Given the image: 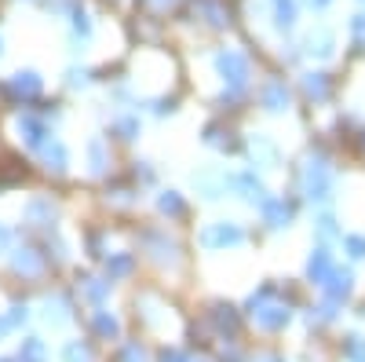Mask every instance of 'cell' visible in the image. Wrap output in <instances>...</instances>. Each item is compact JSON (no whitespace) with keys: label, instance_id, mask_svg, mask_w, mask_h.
<instances>
[{"label":"cell","instance_id":"obj_11","mask_svg":"<svg viewBox=\"0 0 365 362\" xmlns=\"http://www.w3.org/2000/svg\"><path fill=\"white\" fill-rule=\"evenodd\" d=\"M55 216H58V208H55L51 198H34V201L26 205V220L34 223V227H51Z\"/></svg>","mask_w":365,"mask_h":362},{"label":"cell","instance_id":"obj_41","mask_svg":"<svg viewBox=\"0 0 365 362\" xmlns=\"http://www.w3.org/2000/svg\"><path fill=\"white\" fill-rule=\"evenodd\" d=\"M8 333H11V326H8V318H4V315H0V337H8Z\"/></svg>","mask_w":365,"mask_h":362},{"label":"cell","instance_id":"obj_36","mask_svg":"<svg viewBox=\"0 0 365 362\" xmlns=\"http://www.w3.org/2000/svg\"><path fill=\"white\" fill-rule=\"evenodd\" d=\"M161 362H194V355L179 351V348H165V351H161Z\"/></svg>","mask_w":365,"mask_h":362},{"label":"cell","instance_id":"obj_1","mask_svg":"<svg viewBox=\"0 0 365 362\" xmlns=\"http://www.w3.org/2000/svg\"><path fill=\"white\" fill-rule=\"evenodd\" d=\"M216 66H220V74H223V81H227L223 103L241 99V92H245V84H249V59L241 55V51H234V48H227V51L216 55Z\"/></svg>","mask_w":365,"mask_h":362},{"label":"cell","instance_id":"obj_18","mask_svg":"<svg viewBox=\"0 0 365 362\" xmlns=\"http://www.w3.org/2000/svg\"><path fill=\"white\" fill-rule=\"evenodd\" d=\"M81 296L91 300V304H103V300L110 296V282H103V278H81Z\"/></svg>","mask_w":365,"mask_h":362},{"label":"cell","instance_id":"obj_12","mask_svg":"<svg viewBox=\"0 0 365 362\" xmlns=\"http://www.w3.org/2000/svg\"><path fill=\"white\" fill-rule=\"evenodd\" d=\"M259 208H263V220H267L270 227H289V220H292V208H289L282 198H267Z\"/></svg>","mask_w":365,"mask_h":362},{"label":"cell","instance_id":"obj_29","mask_svg":"<svg viewBox=\"0 0 365 362\" xmlns=\"http://www.w3.org/2000/svg\"><path fill=\"white\" fill-rule=\"evenodd\" d=\"M88 158H91V172H106V165H110V161H106V150H103V143H99V139L88 146Z\"/></svg>","mask_w":365,"mask_h":362},{"label":"cell","instance_id":"obj_8","mask_svg":"<svg viewBox=\"0 0 365 362\" xmlns=\"http://www.w3.org/2000/svg\"><path fill=\"white\" fill-rule=\"evenodd\" d=\"M41 253L37 249H29V246H19L15 253H11V271L15 275H22V278H37L41 275Z\"/></svg>","mask_w":365,"mask_h":362},{"label":"cell","instance_id":"obj_3","mask_svg":"<svg viewBox=\"0 0 365 362\" xmlns=\"http://www.w3.org/2000/svg\"><path fill=\"white\" fill-rule=\"evenodd\" d=\"M303 191H307L311 201H325L332 194V169L322 158H311L307 169H303Z\"/></svg>","mask_w":365,"mask_h":362},{"label":"cell","instance_id":"obj_17","mask_svg":"<svg viewBox=\"0 0 365 362\" xmlns=\"http://www.w3.org/2000/svg\"><path fill=\"white\" fill-rule=\"evenodd\" d=\"M329 271H332V256H329V249H318V253L311 256V263H307V278L322 286V282L329 278Z\"/></svg>","mask_w":365,"mask_h":362},{"label":"cell","instance_id":"obj_21","mask_svg":"<svg viewBox=\"0 0 365 362\" xmlns=\"http://www.w3.org/2000/svg\"><path fill=\"white\" fill-rule=\"evenodd\" d=\"M96 333H99L103 341H113V337L120 333V322H117L110 311H96Z\"/></svg>","mask_w":365,"mask_h":362},{"label":"cell","instance_id":"obj_27","mask_svg":"<svg viewBox=\"0 0 365 362\" xmlns=\"http://www.w3.org/2000/svg\"><path fill=\"white\" fill-rule=\"evenodd\" d=\"M63 362H91V351H88V344H81V341H70V344L63 348Z\"/></svg>","mask_w":365,"mask_h":362},{"label":"cell","instance_id":"obj_43","mask_svg":"<svg viewBox=\"0 0 365 362\" xmlns=\"http://www.w3.org/2000/svg\"><path fill=\"white\" fill-rule=\"evenodd\" d=\"M311 4H314V8H325V4H329V0H311Z\"/></svg>","mask_w":365,"mask_h":362},{"label":"cell","instance_id":"obj_26","mask_svg":"<svg viewBox=\"0 0 365 362\" xmlns=\"http://www.w3.org/2000/svg\"><path fill=\"white\" fill-rule=\"evenodd\" d=\"M158 208L165 216H182V198L175 194V191H165L161 198H158Z\"/></svg>","mask_w":365,"mask_h":362},{"label":"cell","instance_id":"obj_16","mask_svg":"<svg viewBox=\"0 0 365 362\" xmlns=\"http://www.w3.org/2000/svg\"><path fill=\"white\" fill-rule=\"evenodd\" d=\"M194 187H201L205 198H220L230 187V179L227 176H216V172H201V176H194Z\"/></svg>","mask_w":365,"mask_h":362},{"label":"cell","instance_id":"obj_38","mask_svg":"<svg viewBox=\"0 0 365 362\" xmlns=\"http://www.w3.org/2000/svg\"><path fill=\"white\" fill-rule=\"evenodd\" d=\"M351 29H354V41H358V44H365V15H358V19L351 22Z\"/></svg>","mask_w":365,"mask_h":362},{"label":"cell","instance_id":"obj_25","mask_svg":"<svg viewBox=\"0 0 365 362\" xmlns=\"http://www.w3.org/2000/svg\"><path fill=\"white\" fill-rule=\"evenodd\" d=\"M34 358H44V341L26 337V341H22V348H19V362H34Z\"/></svg>","mask_w":365,"mask_h":362},{"label":"cell","instance_id":"obj_9","mask_svg":"<svg viewBox=\"0 0 365 362\" xmlns=\"http://www.w3.org/2000/svg\"><path fill=\"white\" fill-rule=\"evenodd\" d=\"M37 154H41L44 169H48V172H55V176H63V172L70 169V154H66V146L58 143V139H48V143L37 150Z\"/></svg>","mask_w":365,"mask_h":362},{"label":"cell","instance_id":"obj_44","mask_svg":"<svg viewBox=\"0 0 365 362\" xmlns=\"http://www.w3.org/2000/svg\"><path fill=\"white\" fill-rule=\"evenodd\" d=\"M259 362H282V358H259Z\"/></svg>","mask_w":365,"mask_h":362},{"label":"cell","instance_id":"obj_23","mask_svg":"<svg viewBox=\"0 0 365 362\" xmlns=\"http://www.w3.org/2000/svg\"><path fill=\"white\" fill-rule=\"evenodd\" d=\"M303 92H307L311 99H325V96H329L325 74H307V77H303Z\"/></svg>","mask_w":365,"mask_h":362},{"label":"cell","instance_id":"obj_14","mask_svg":"<svg viewBox=\"0 0 365 362\" xmlns=\"http://www.w3.org/2000/svg\"><path fill=\"white\" fill-rule=\"evenodd\" d=\"M263 106H267L270 114L289 110V88H285L282 81H270V84L263 88Z\"/></svg>","mask_w":365,"mask_h":362},{"label":"cell","instance_id":"obj_37","mask_svg":"<svg viewBox=\"0 0 365 362\" xmlns=\"http://www.w3.org/2000/svg\"><path fill=\"white\" fill-rule=\"evenodd\" d=\"M318 234H322V238H332V234H336V220L322 216V220H318Z\"/></svg>","mask_w":365,"mask_h":362},{"label":"cell","instance_id":"obj_42","mask_svg":"<svg viewBox=\"0 0 365 362\" xmlns=\"http://www.w3.org/2000/svg\"><path fill=\"white\" fill-rule=\"evenodd\" d=\"M172 4V0H154V8H168Z\"/></svg>","mask_w":365,"mask_h":362},{"label":"cell","instance_id":"obj_13","mask_svg":"<svg viewBox=\"0 0 365 362\" xmlns=\"http://www.w3.org/2000/svg\"><path fill=\"white\" fill-rule=\"evenodd\" d=\"M44 322L51 326V329H63L66 322H70V304L63 296H48L44 300Z\"/></svg>","mask_w":365,"mask_h":362},{"label":"cell","instance_id":"obj_31","mask_svg":"<svg viewBox=\"0 0 365 362\" xmlns=\"http://www.w3.org/2000/svg\"><path fill=\"white\" fill-rule=\"evenodd\" d=\"M4 318H8V326H11V329H19V326H26V322H29V308H26V304H11Z\"/></svg>","mask_w":365,"mask_h":362},{"label":"cell","instance_id":"obj_28","mask_svg":"<svg viewBox=\"0 0 365 362\" xmlns=\"http://www.w3.org/2000/svg\"><path fill=\"white\" fill-rule=\"evenodd\" d=\"M70 26H73V37H81V41L91 37V19H88L81 8H73V22H70Z\"/></svg>","mask_w":365,"mask_h":362},{"label":"cell","instance_id":"obj_24","mask_svg":"<svg viewBox=\"0 0 365 362\" xmlns=\"http://www.w3.org/2000/svg\"><path fill=\"white\" fill-rule=\"evenodd\" d=\"M274 22H278L282 29H289L296 22V4L292 0H274Z\"/></svg>","mask_w":365,"mask_h":362},{"label":"cell","instance_id":"obj_46","mask_svg":"<svg viewBox=\"0 0 365 362\" xmlns=\"http://www.w3.org/2000/svg\"><path fill=\"white\" fill-rule=\"evenodd\" d=\"M0 51H4V48H0Z\"/></svg>","mask_w":365,"mask_h":362},{"label":"cell","instance_id":"obj_39","mask_svg":"<svg viewBox=\"0 0 365 362\" xmlns=\"http://www.w3.org/2000/svg\"><path fill=\"white\" fill-rule=\"evenodd\" d=\"M88 84V70H70V88H84Z\"/></svg>","mask_w":365,"mask_h":362},{"label":"cell","instance_id":"obj_35","mask_svg":"<svg viewBox=\"0 0 365 362\" xmlns=\"http://www.w3.org/2000/svg\"><path fill=\"white\" fill-rule=\"evenodd\" d=\"M117 362H146V355H143L139 344H125V348H120V358H117Z\"/></svg>","mask_w":365,"mask_h":362},{"label":"cell","instance_id":"obj_7","mask_svg":"<svg viewBox=\"0 0 365 362\" xmlns=\"http://www.w3.org/2000/svg\"><path fill=\"white\" fill-rule=\"evenodd\" d=\"M322 289L329 296V304H344V300L351 296V289H354V275H351L347 267H332L329 278L322 282Z\"/></svg>","mask_w":365,"mask_h":362},{"label":"cell","instance_id":"obj_10","mask_svg":"<svg viewBox=\"0 0 365 362\" xmlns=\"http://www.w3.org/2000/svg\"><path fill=\"white\" fill-rule=\"evenodd\" d=\"M230 187H234L241 198L256 201V205H263V201H267V191H263V183L256 179V172H237V176H230Z\"/></svg>","mask_w":365,"mask_h":362},{"label":"cell","instance_id":"obj_45","mask_svg":"<svg viewBox=\"0 0 365 362\" xmlns=\"http://www.w3.org/2000/svg\"><path fill=\"white\" fill-rule=\"evenodd\" d=\"M34 362H44V358H34Z\"/></svg>","mask_w":365,"mask_h":362},{"label":"cell","instance_id":"obj_32","mask_svg":"<svg viewBox=\"0 0 365 362\" xmlns=\"http://www.w3.org/2000/svg\"><path fill=\"white\" fill-rule=\"evenodd\" d=\"M344 249H347L354 260H361V256H365V238H361V234H347V238H344Z\"/></svg>","mask_w":365,"mask_h":362},{"label":"cell","instance_id":"obj_15","mask_svg":"<svg viewBox=\"0 0 365 362\" xmlns=\"http://www.w3.org/2000/svg\"><path fill=\"white\" fill-rule=\"evenodd\" d=\"M146 246L154 249V260H158V263H172L175 253H179V249H175V241H168V238L158 234V231H150V234H146Z\"/></svg>","mask_w":365,"mask_h":362},{"label":"cell","instance_id":"obj_40","mask_svg":"<svg viewBox=\"0 0 365 362\" xmlns=\"http://www.w3.org/2000/svg\"><path fill=\"white\" fill-rule=\"evenodd\" d=\"M11 249V231H8V223H0V253H8Z\"/></svg>","mask_w":365,"mask_h":362},{"label":"cell","instance_id":"obj_34","mask_svg":"<svg viewBox=\"0 0 365 362\" xmlns=\"http://www.w3.org/2000/svg\"><path fill=\"white\" fill-rule=\"evenodd\" d=\"M347 358L351 362H365V341L361 337H351L347 341Z\"/></svg>","mask_w":365,"mask_h":362},{"label":"cell","instance_id":"obj_2","mask_svg":"<svg viewBox=\"0 0 365 362\" xmlns=\"http://www.w3.org/2000/svg\"><path fill=\"white\" fill-rule=\"evenodd\" d=\"M249 308H252V318L263 326V329H282L289 322V304H282V300H274V289H259L252 293L249 300Z\"/></svg>","mask_w":365,"mask_h":362},{"label":"cell","instance_id":"obj_22","mask_svg":"<svg viewBox=\"0 0 365 362\" xmlns=\"http://www.w3.org/2000/svg\"><path fill=\"white\" fill-rule=\"evenodd\" d=\"M252 158H256V161H263V165H274V161H278V150H274V143H270V139L256 136V139H252Z\"/></svg>","mask_w":365,"mask_h":362},{"label":"cell","instance_id":"obj_6","mask_svg":"<svg viewBox=\"0 0 365 362\" xmlns=\"http://www.w3.org/2000/svg\"><path fill=\"white\" fill-rule=\"evenodd\" d=\"M41 77L34 74V70H19V74H11L8 77V84H4V92L15 99V103H34L37 96H41Z\"/></svg>","mask_w":365,"mask_h":362},{"label":"cell","instance_id":"obj_4","mask_svg":"<svg viewBox=\"0 0 365 362\" xmlns=\"http://www.w3.org/2000/svg\"><path fill=\"white\" fill-rule=\"evenodd\" d=\"M15 129H19V139L29 146V150H41L48 139H51V129H48V121L37 117V114H19L15 121Z\"/></svg>","mask_w":365,"mask_h":362},{"label":"cell","instance_id":"obj_19","mask_svg":"<svg viewBox=\"0 0 365 362\" xmlns=\"http://www.w3.org/2000/svg\"><path fill=\"white\" fill-rule=\"evenodd\" d=\"M212 322H216V329L227 337H234V329H237V315H234V308H223V304H216L212 308Z\"/></svg>","mask_w":365,"mask_h":362},{"label":"cell","instance_id":"obj_30","mask_svg":"<svg viewBox=\"0 0 365 362\" xmlns=\"http://www.w3.org/2000/svg\"><path fill=\"white\" fill-rule=\"evenodd\" d=\"M128 267H132V256H113V260H106V275L110 278H120V275H128Z\"/></svg>","mask_w":365,"mask_h":362},{"label":"cell","instance_id":"obj_5","mask_svg":"<svg viewBox=\"0 0 365 362\" xmlns=\"http://www.w3.org/2000/svg\"><path fill=\"white\" fill-rule=\"evenodd\" d=\"M245 241V231L237 223H208L201 231V246L205 249H227V246H241Z\"/></svg>","mask_w":365,"mask_h":362},{"label":"cell","instance_id":"obj_20","mask_svg":"<svg viewBox=\"0 0 365 362\" xmlns=\"http://www.w3.org/2000/svg\"><path fill=\"white\" fill-rule=\"evenodd\" d=\"M307 51H311V55H318V59L332 55V34H329V29H318V34H311V37H307Z\"/></svg>","mask_w":365,"mask_h":362},{"label":"cell","instance_id":"obj_33","mask_svg":"<svg viewBox=\"0 0 365 362\" xmlns=\"http://www.w3.org/2000/svg\"><path fill=\"white\" fill-rule=\"evenodd\" d=\"M117 132H120V139H135L139 136V121L135 117H120L117 121Z\"/></svg>","mask_w":365,"mask_h":362}]
</instances>
